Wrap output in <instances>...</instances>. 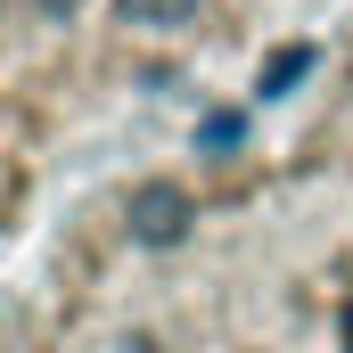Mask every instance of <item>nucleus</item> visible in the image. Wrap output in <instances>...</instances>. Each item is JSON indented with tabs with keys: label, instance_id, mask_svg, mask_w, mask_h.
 <instances>
[{
	"label": "nucleus",
	"instance_id": "3",
	"mask_svg": "<svg viewBox=\"0 0 353 353\" xmlns=\"http://www.w3.org/2000/svg\"><path fill=\"white\" fill-rule=\"evenodd\" d=\"M304 66H312V50H279V58L263 66V90H288L296 74H304Z\"/></svg>",
	"mask_w": 353,
	"mask_h": 353
},
{
	"label": "nucleus",
	"instance_id": "2",
	"mask_svg": "<svg viewBox=\"0 0 353 353\" xmlns=\"http://www.w3.org/2000/svg\"><path fill=\"white\" fill-rule=\"evenodd\" d=\"M115 17H123V25H157V33H173V25H197V0H115Z\"/></svg>",
	"mask_w": 353,
	"mask_h": 353
},
{
	"label": "nucleus",
	"instance_id": "5",
	"mask_svg": "<svg viewBox=\"0 0 353 353\" xmlns=\"http://www.w3.org/2000/svg\"><path fill=\"white\" fill-rule=\"evenodd\" d=\"M337 321H345V353H353V304H345V312H337Z\"/></svg>",
	"mask_w": 353,
	"mask_h": 353
},
{
	"label": "nucleus",
	"instance_id": "4",
	"mask_svg": "<svg viewBox=\"0 0 353 353\" xmlns=\"http://www.w3.org/2000/svg\"><path fill=\"white\" fill-rule=\"evenodd\" d=\"M33 8H41V17H74L83 0H33Z\"/></svg>",
	"mask_w": 353,
	"mask_h": 353
},
{
	"label": "nucleus",
	"instance_id": "1",
	"mask_svg": "<svg viewBox=\"0 0 353 353\" xmlns=\"http://www.w3.org/2000/svg\"><path fill=\"white\" fill-rule=\"evenodd\" d=\"M189 230V189L181 181H140L132 189V239L140 247H173Z\"/></svg>",
	"mask_w": 353,
	"mask_h": 353
}]
</instances>
